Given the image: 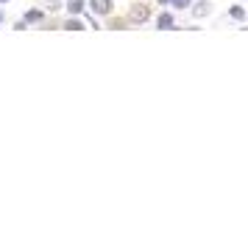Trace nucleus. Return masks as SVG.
<instances>
[{
    "label": "nucleus",
    "mask_w": 248,
    "mask_h": 240,
    "mask_svg": "<svg viewBox=\"0 0 248 240\" xmlns=\"http://www.w3.org/2000/svg\"><path fill=\"white\" fill-rule=\"evenodd\" d=\"M67 9H70L73 14H78L81 9H84V0H70V6H67Z\"/></svg>",
    "instance_id": "nucleus-4"
},
{
    "label": "nucleus",
    "mask_w": 248,
    "mask_h": 240,
    "mask_svg": "<svg viewBox=\"0 0 248 240\" xmlns=\"http://www.w3.org/2000/svg\"><path fill=\"white\" fill-rule=\"evenodd\" d=\"M3 3H6V0H3Z\"/></svg>",
    "instance_id": "nucleus-8"
},
{
    "label": "nucleus",
    "mask_w": 248,
    "mask_h": 240,
    "mask_svg": "<svg viewBox=\"0 0 248 240\" xmlns=\"http://www.w3.org/2000/svg\"><path fill=\"white\" fill-rule=\"evenodd\" d=\"M159 28H173V17L170 14H162L159 17Z\"/></svg>",
    "instance_id": "nucleus-3"
},
{
    "label": "nucleus",
    "mask_w": 248,
    "mask_h": 240,
    "mask_svg": "<svg viewBox=\"0 0 248 240\" xmlns=\"http://www.w3.org/2000/svg\"><path fill=\"white\" fill-rule=\"evenodd\" d=\"M67 28H70V31H84V25H81L78 20H70V23H67Z\"/></svg>",
    "instance_id": "nucleus-6"
},
{
    "label": "nucleus",
    "mask_w": 248,
    "mask_h": 240,
    "mask_svg": "<svg viewBox=\"0 0 248 240\" xmlns=\"http://www.w3.org/2000/svg\"><path fill=\"white\" fill-rule=\"evenodd\" d=\"M128 17H131V23H145V20H148V6L137 3L134 9H131V14H128Z\"/></svg>",
    "instance_id": "nucleus-1"
},
{
    "label": "nucleus",
    "mask_w": 248,
    "mask_h": 240,
    "mask_svg": "<svg viewBox=\"0 0 248 240\" xmlns=\"http://www.w3.org/2000/svg\"><path fill=\"white\" fill-rule=\"evenodd\" d=\"M92 12L95 14H109L112 12V0H92Z\"/></svg>",
    "instance_id": "nucleus-2"
},
{
    "label": "nucleus",
    "mask_w": 248,
    "mask_h": 240,
    "mask_svg": "<svg viewBox=\"0 0 248 240\" xmlns=\"http://www.w3.org/2000/svg\"><path fill=\"white\" fill-rule=\"evenodd\" d=\"M206 12H209V6H206V3H201V6H195V9H192V14H195V17H203Z\"/></svg>",
    "instance_id": "nucleus-5"
},
{
    "label": "nucleus",
    "mask_w": 248,
    "mask_h": 240,
    "mask_svg": "<svg viewBox=\"0 0 248 240\" xmlns=\"http://www.w3.org/2000/svg\"><path fill=\"white\" fill-rule=\"evenodd\" d=\"M173 6H179V9H184V6H190V0H170Z\"/></svg>",
    "instance_id": "nucleus-7"
}]
</instances>
